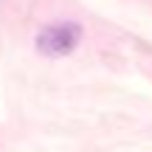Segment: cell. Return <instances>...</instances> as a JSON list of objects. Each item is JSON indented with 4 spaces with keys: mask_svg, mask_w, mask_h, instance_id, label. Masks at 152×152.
<instances>
[{
    "mask_svg": "<svg viewBox=\"0 0 152 152\" xmlns=\"http://www.w3.org/2000/svg\"><path fill=\"white\" fill-rule=\"evenodd\" d=\"M79 39H82V26L68 20V23H51V26L39 28L34 45L42 56L56 59V56H68L79 45Z\"/></svg>",
    "mask_w": 152,
    "mask_h": 152,
    "instance_id": "1",
    "label": "cell"
}]
</instances>
